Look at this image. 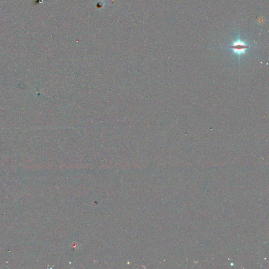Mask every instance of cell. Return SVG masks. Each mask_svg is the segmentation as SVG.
I'll list each match as a JSON object with an SVG mask.
<instances>
[{"label":"cell","mask_w":269,"mask_h":269,"mask_svg":"<svg viewBox=\"0 0 269 269\" xmlns=\"http://www.w3.org/2000/svg\"><path fill=\"white\" fill-rule=\"evenodd\" d=\"M250 47V46L249 44L245 40H243L240 38L239 34L238 35L237 38L235 40L232 41L231 44L228 47L233 54L237 55L239 61L241 56L246 55L247 50Z\"/></svg>","instance_id":"obj_1"}]
</instances>
